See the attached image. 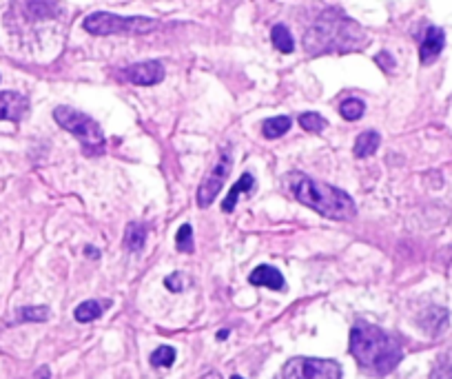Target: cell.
<instances>
[{"label":"cell","instance_id":"2","mask_svg":"<svg viewBox=\"0 0 452 379\" xmlns=\"http://www.w3.org/2000/svg\"><path fill=\"white\" fill-rule=\"evenodd\" d=\"M286 187L295 200L328 220L346 222L357 215L355 200L346 191L331 187L326 182H317L304 173H291L286 178Z\"/></svg>","mask_w":452,"mask_h":379},{"label":"cell","instance_id":"3","mask_svg":"<svg viewBox=\"0 0 452 379\" xmlns=\"http://www.w3.org/2000/svg\"><path fill=\"white\" fill-rule=\"evenodd\" d=\"M364 42V32L359 27L348 20L339 11H326L324 16L310 27L304 47L308 53H331V51H350L359 49Z\"/></svg>","mask_w":452,"mask_h":379},{"label":"cell","instance_id":"10","mask_svg":"<svg viewBox=\"0 0 452 379\" xmlns=\"http://www.w3.org/2000/svg\"><path fill=\"white\" fill-rule=\"evenodd\" d=\"M446 45V36H444V29H439V27H428L426 29V36H423L421 40V47H419V58L423 65H428L432 62L437 55L441 53Z\"/></svg>","mask_w":452,"mask_h":379},{"label":"cell","instance_id":"12","mask_svg":"<svg viewBox=\"0 0 452 379\" xmlns=\"http://www.w3.org/2000/svg\"><path fill=\"white\" fill-rule=\"evenodd\" d=\"M111 306V302H95V300H89V302H82L76 311H74V317L78 319V321H82V324H87V321H93V319H98L100 317L107 308Z\"/></svg>","mask_w":452,"mask_h":379},{"label":"cell","instance_id":"26","mask_svg":"<svg viewBox=\"0 0 452 379\" xmlns=\"http://www.w3.org/2000/svg\"><path fill=\"white\" fill-rule=\"evenodd\" d=\"M87 253H89V255H91V258H95V255H98V251H95L93 246H89V248H87Z\"/></svg>","mask_w":452,"mask_h":379},{"label":"cell","instance_id":"4","mask_svg":"<svg viewBox=\"0 0 452 379\" xmlns=\"http://www.w3.org/2000/svg\"><path fill=\"white\" fill-rule=\"evenodd\" d=\"M53 120L78 140V142L82 145V151L87 153V156H98V153L105 151L102 129L93 118L80 114V111H76V109L58 107L53 111Z\"/></svg>","mask_w":452,"mask_h":379},{"label":"cell","instance_id":"19","mask_svg":"<svg viewBox=\"0 0 452 379\" xmlns=\"http://www.w3.org/2000/svg\"><path fill=\"white\" fill-rule=\"evenodd\" d=\"M364 111H366V105L361 100H357V98H350V100H344L342 107H339V114H342L344 120H350V122H355L364 116Z\"/></svg>","mask_w":452,"mask_h":379},{"label":"cell","instance_id":"23","mask_svg":"<svg viewBox=\"0 0 452 379\" xmlns=\"http://www.w3.org/2000/svg\"><path fill=\"white\" fill-rule=\"evenodd\" d=\"M164 284H166V288H168V291L180 293L182 288H185V279H182V275H180V273H173V275H168V277L164 279Z\"/></svg>","mask_w":452,"mask_h":379},{"label":"cell","instance_id":"28","mask_svg":"<svg viewBox=\"0 0 452 379\" xmlns=\"http://www.w3.org/2000/svg\"><path fill=\"white\" fill-rule=\"evenodd\" d=\"M231 379H244V377H239V375H233Z\"/></svg>","mask_w":452,"mask_h":379},{"label":"cell","instance_id":"17","mask_svg":"<svg viewBox=\"0 0 452 379\" xmlns=\"http://www.w3.org/2000/svg\"><path fill=\"white\" fill-rule=\"evenodd\" d=\"M271 40H273L275 49H279L281 53H291V51L295 49V40H293L291 32L286 29L284 25H275V27H273Z\"/></svg>","mask_w":452,"mask_h":379},{"label":"cell","instance_id":"8","mask_svg":"<svg viewBox=\"0 0 452 379\" xmlns=\"http://www.w3.org/2000/svg\"><path fill=\"white\" fill-rule=\"evenodd\" d=\"M118 76L124 82L138 84V87H151V84H158L164 80V67L158 60H147V62H138L122 69Z\"/></svg>","mask_w":452,"mask_h":379},{"label":"cell","instance_id":"5","mask_svg":"<svg viewBox=\"0 0 452 379\" xmlns=\"http://www.w3.org/2000/svg\"><path fill=\"white\" fill-rule=\"evenodd\" d=\"M84 32L93 36H113V34H149L158 27V20L145 16H116L109 11H95L82 20Z\"/></svg>","mask_w":452,"mask_h":379},{"label":"cell","instance_id":"1","mask_svg":"<svg viewBox=\"0 0 452 379\" xmlns=\"http://www.w3.org/2000/svg\"><path fill=\"white\" fill-rule=\"evenodd\" d=\"M350 353L364 371L375 375H388L404 357L401 346L392 335L366 321H357L350 331Z\"/></svg>","mask_w":452,"mask_h":379},{"label":"cell","instance_id":"15","mask_svg":"<svg viewBox=\"0 0 452 379\" xmlns=\"http://www.w3.org/2000/svg\"><path fill=\"white\" fill-rule=\"evenodd\" d=\"M253 175L251 173H244L242 178H239L235 185H233V189L229 191V195H226V200L222 202V208L226 211V213H231V211L235 208V202H237V195L239 193H246V191H251L253 189Z\"/></svg>","mask_w":452,"mask_h":379},{"label":"cell","instance_id":"24","mask_svg":"<svg viewBox=\"0 0 452 379\" xmlns=\"http://www.w3.org/2000/svg\"><path fill=\"white\" fill-rule=\"evenodd\" d=\"M38 379H49V368H40L38 371Z\"/></svg>","mask_w":452,"mask_h":379},{"label":"cell","instance_id":"18","mask_svg":"<svg viewBox=\"0 0 452 379\" xmlns=\"http://www.w3.org/2000/svg\"><path fill=\"white\" fill-rule=\"evenodd\" d=\"M173 361H175V348H171V346L155 348L151 355V364L155 368H168V366H173Z\"/></svg>","mask_w":452,"mask_h":379},{"label":"cell","instance_id":"7","mask_svg":"<svg viewBox=\"0 0 452 379\" xmlns=\"http://www.w3.org/2000/svg\"><path fill=\"white\" fill-rule=\"evenodd\" d=\"M231 162H233L231 151L222 149V156H220L218 164L213 166V171L204 178L200 189H197V206H200V208H206V206L213 204V200L218 198V193L224 187L226 178H229V173H231V166H233Z\"/></svg>","mask_w":452,"mask_h":379},{"label":"cell","instance_id":"25","mask_svg":"<svg viewBox=\"0 0 452 379\" xmlns=\"http://www.w3.org/2000/svg\"><path fill=\"white\" fill-rule=\"evenodd\" d=\"M226 337H229V331H220L218 333V340H226Z\"/></svg>","mask_w":452,"mask_h":379},{"label":"cell","instance_id":"13","mask_svg":"<svg viewBox=\"0 0 452 379\" xmlns=\"http://www.w3.org/2000/svg\"><path fill=\"white\" fill-rule=\"evenodd\" d=\"M381 145V138L377 131H364L357 140H355V156L357 158H368L375 156L377 149Z\"/></svg>","mask_w":452,"mask_h":379},{"label":"cell","instance_id":"6","mask_svg":"<svg viewBox=\"0 0 452 379\" xmlns=\"http://www.w3.org/2000/svg\"><path fill=\"white\" fill-rule=\"evenodd\" d=\"M281 379H342V368L333 359L295 357L284 366Z\"/></svg>","mask_w":452,"mask_h":379},{"label":"cell","instance_id":"27","mask_svg":"<svg viewBox=\"0 0 452 379\" xmlns=\"http://www.w3.org/2000/svg\"><path fill=\"white\" fill-rule=\"evenodd\" d=\"M206 379H220V375H218V373H211V375H208Z\"/></svg>","mask_w":452,"mask_h":379},{"label":"cell","instance_id":"16","mask_svg":"<svg viewBox=\"0 0 452 379\" xmlns=\"http://www.w3.org/2000/svg\"><path fill=\"white\" fill-rule=\"evenodd\" d=\"M291 129V118L288 116H275V118H268L262 122V133L268 140H275L279 135H284Z\"/></svg>","mask_w":452,"mask_h":379},{"label":"cell","instance_id":"9","mask_svg":"<svg viewBox=\"0 0 452 379\" xmlns=\"http://www.w3.org/2000/svg\"><path fill=\"white\" fill-rule=\"evenodd\" d=\"M27 111H29V100L27 95L18 91H0V120L20 122Z\"/></svg>","mask_w":452,"mask_h":379},{"label":"cell","instance_id":"22","mask_svg":"<svg viewBox=\"0 0 452 379\" xmlns=\"http://www.w3.org/2000/svg\"><path fill=\"white\" fill-rule=\"evenodd\" d=\"M22 321H47L49 319V308L47 306H27L20 311Z\"/></svg>","mask_w":452,"mask_h":379},{"label":"cell","instance_id":"21","mask_svg":"<svg viewBox=\"0 0 452 379\" xmlns=\"http://www.w3.org/2000/svg\"><path fill=\"white\" fill-rule=\"evenodd\" d=\"M175 246L182 253H191L193 251V229H191V224H182V227L178 229Z\"/></svg>","mask_w":452,"mask_h":379},{"label":"cell","instance_id":"11","mask_svg":"<svg viewBox=\"0 0 452 379\" xmlns=\"http://www.w3.org/2000/svg\"><path fill=\"white\" fill-rule=\"evenodd\" d=\"M248 282L255 286L273 288V291H284V277H281V273L275 269V266H268V264L258 266V269L251 273Z\"/></svg>","mask_w":452,"mask_h":379},{"label":"cell","instance_id":"20","mask_svg":"<svg viewBox=\"0 0 452 379\" xmlns=\"http://www.w3.org/2000/svg\"><path fill=\"white\" fill-rule=\"evenodd\" d=\"M300 124L304 126L306 131H310V133H321L324 129H326V120H324L319 114H315V111H308V114H302V116H300Z\"/></svg>","mask_w":452,"mask_h":379},{"label":"cell","instance_id":"14","mask_svg":"<svg viewBox=\"0 0 452 379\" xmlns=\"http://www.w3.org/2000/svg\"><path fill=\"white\" fill-rule=\"evenodd\" d=\"M147 240V227L142 222H131L124 233V246L129 251H140Z\"/></svg>","mask_w":452,"mask_h":379}]
</instances>
